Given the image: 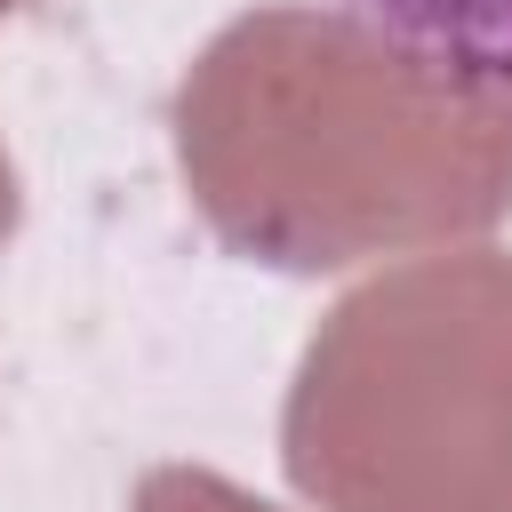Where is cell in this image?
I'll list each match as a JSON object with an SVG mask.
<instances>
[{
	"mask_svg": "<svg viewBox=\"0 0 512 512\" xmlns=\"http://www.w3.org/2000/svg\"><path fill=\"white\" fill-rule=\"evenodd\" d=\"M176 160L232 248L336 272L512 208V80L416 56L352 8H264L192 64Z\"/></svg>",
	"mask_w": 512,
	"mask_h": 512,
	"instance_id": "1",
	"label": "cell"
},
{
	"mask_svg": "<svg viewBox=\"0 0 512 512\" xmlns=\"http://www.w3.org/2000/svg\"><path fill=\"white\" fill-rule=\"evenodd\" d=\"M328 512H512V256H448L328 312L288 392Z\"/></svg>",
	"mask_w": 512,
	"mask_h": 512,
	"instance_id": "2",
	"label": "cell"
},
{
	"mask_svg": "<svg viewBox=\"0 0 512 512\" xmlns=\"http://www.w3.org/2000/svg\"><path fill=\"white\" fill-rule=\"evenodd\" d=\"M376 32L480 80H512V0H352Z\"/></svg>",
	"mask_w": 512,
	"mask_h": 512,
	"instance_id": "3",
	"label": "cell"
},
{
	"mask_svg": "<svg viewBox=\"0 0 512 512\" xmlns=\"http://www.w3.org/2000/svg\"><path fill=\"white\" fill-rule=\"evenodd\" d=\"M136 512H272V504H256V496H240V488H224L216 472H152L144 488H136Z\"/></svg>",
	"mask_w": 512,
	"mask_h": 512,
	"instance_id": "4",
	"label": "cell"
},
{
	"mask_svg": "<svg viewBox=\"0 0 512 512\" xmlns=\"http://www.w3.org/2000/svg\"><path fill=\"white\" fill-rule=\"evenodd\" d=\"M8 224H16V184H8V160H0V240H8Z\"/></svg>",
	"mask_w": 512,
	"mask_h": 512,
	"instance_id": "5",
	"label": "cell"
},
{
	"mask_svg": "<svg viewBox=\"0 0 512 512\" xmlns=\"http://www.w3.org/2000/svg\"><path fill=\"white\" fill-rule=\"evenodd\" d=\"M0 16H8V0H0Z\"/></svg>",
	"mask_w": 512,
	"mask_h": 512,
	"instance_id": "6",
	"label": "cell"
}]
</instances>
